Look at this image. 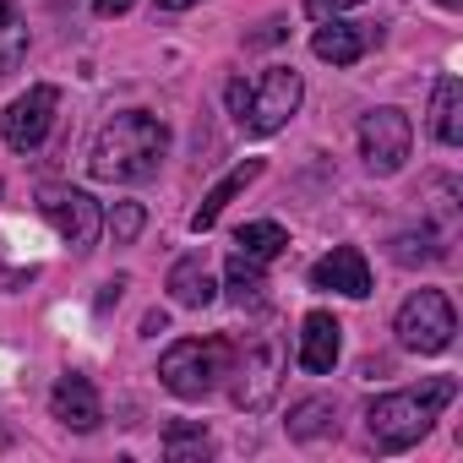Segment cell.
<instances>
[{
	"instance_id": "30bf717a",
	"label": "cell",
	"mask_w": 463,
	"mask_h": 463,
	"mask_svg": "<svg viewBox=\"0 0 463 463\" xmlns=\"http://www.w3.org/2000/svg\"><path fill=\"white\" fill-rule=\"evenodd\" d=\"M311 289H338V295H349V300H365V295H371V268H365V251H354V246L327 251V257L311 268Z\"/></svg>"
},
{
	"instance_id": "44dd1931",
	"label": "cell",
	"mask_w": 463,
	"mask_h": 463,
	"mask_svg": "<svg viewBox=\"0 0 463 463\" xmlns=\"http://www.w3.org/2000/svg\"><path fill=\"white\" fill-rule=\"evenodd\" d=\"M164 452H169L175 463H185V458H207V430H202V425H169Z\"/></svg>"
},
{
	"instance_id": "4fadbf2b",
	"label": "cell",
	"mask_w": 463,
	"mask_h": 463,
	"mask_svg": "<svg viewBox=\"0 0 463 463\" xmlns=\"http://www.w3.org/2000/svg\"><path fill=\"white\" fill-rule=\"evenodd\" d=\"M257 175H262V158H246V164H235V169H229V175H223V180H218V185L202 196V207L191 213V229H196V235H207V229L218 223V213H223L229 202H235V196H241V191H246Z\"/></svg>"
},
{
	"instance_id": "ffe728a7",
	"label": "cell",
	"mask_w": 463,
	"mask_h": 463,
	"mask_svg": "<svg viewBox=\"0 0 463 463\" xmlns=\"http://www.w3.org/2000/svg\"><path fill=\"white\" fill-rule=\"evenodd\" d=\"M23 55H28V23H23V12L12 0H0V77L17 71Z\"/></svg>"
},
{
	"instance_id": "2e32d148",
	"label": "cell",
	"mask_w": 463,
	"mask_h": 463,
	"mask_svg": "<svg viewBox=\"0 0 463 463\" xmlns=\"http://www.w3.org/2000/svg\"><path fill=\"white\" fill-rule=\"evenodd\" d=\"M164 289L175 295V306H191V311L213 306V295H218V284H213V273H207L202 257H180V262L169 268V284H164Z\"/></svg>"
},
{
	"instance_id": "9c48e42d",
	"label": "cell",
	"mask_w": 463,
	"mask_h": 463,
	"mask_svg": "<svg viewBox=\"0 0 463 463\" xmlns=\"http://www.w3.org/2000/svg\"><path fill=\"white\" fill-rule=\"evenodd\" d=\"M55 104H61V93H55L50 82L28 88V93L6 109V120H0V131H6V147H12V153H33V147L50 137V126H55Z\"/></svg>"
},
{
	"instance_id": "8992f818",
	"label": "cell",
	"mask_w": 463,
	"mask_h": 463,
	"mask_svg": "<svg viewBox=\"0 0 463 463\" xmlns=\"http://www.w3.org/2000/svg\"><path fill=\"white\" fill-rule=\"evenodd\" d=\"M300 71L295 66H273V71H262V82H251L246 88V104H241V126L251 131V137H273V131H284L289 126V115L300 109Z\"/></svg>"
},
{
	"instance_id": "7c38bea8",
	"label": "cell",
	"mask_w": 463,
	"mask_h": 463,
	"mask_svg": "<svg viewBox=\"0 0 463 463\" xmlns=\"http://www.w3.org/2000/svg\"><path fill=\"white\" fill-rule=\"evenodd\" d=\"M338 349H344V327H338V317L311 311L306 327H300V365H306L311 376H327V371L338 365Z\"/></svg>"
},
{
	"instance_id": "7402d4cb",
	"label": "cell",
	"mask_w": 463,
	"mask_h": 463,
	"mask_svg": "<svg viewBox=\"0 0 463 463\" xmlns=\"http://www.w3.org/2000/svg\"><path fill=\"white\" fill-rule=\"evenodd\" d=\"M142 223H147L142 202H115V207H109V235H115V246H131V241L142 235Z\"/></svg>"
},
{
	"instance_id": "52a82bcc",
	"label": "cell",
	"mask_w": 463,
	"mask_h": 463,
	"mask_svg": "<svg viewBox=\"0 0 463 463\" xmlns=\"http://www.w3.org/2000/svg\"><path fill=\"white\" fill-rule=\"evenodd\" d=\"M409 147H414V126H409L403 109L387 104V109H371L360 120V158H365L371 175H398Z\"/></svg>"
},
{
	"instance_id": "6da1fadb",
	"label": "cell",
	"mask_w": 463,
	"mask_h": 463,
	"mask_svg": "<svg viewBox=\"0 0 463 463\" xmlns=\"http://www.w3.org/2000/svg\"><path fill=\"white\" fill-rule=\"evenodd\" d=\"M169 153V126L147 109H120L115 120H104V131L93 137V153H88V169L93 180H115V185H131V180H147L158 175Z\"/></svg>"
},
{
	"instance_id": "5bb4252c",
	"label": "cell",
	"mask_w": 463,
	"mask_h": 463,
	"mask_svg": "<svg viewBox=\"0 0 463 463\" xmlns=\"http://www.w3.org/2000/svg\"><path fill=\"white\" fill-rule=\"evenodd\" d=\"M311 50H317V61H327V66H354L365 50H371V33L365 28H354V23H322L317 33H311Z\"/></svg>"
},
{
	"instance_id": "603a6c76",
	"label": "cell",
	"mask_w": 463,
	"mask_h": 463,
	"mask_svg": "<svg viewBox=\"0 0 463 463\" xmlns=\"http://www.w3.org/2000/svg\"><path fill=\"white\" fill-rule=\"evenodd\" d=\"M425 241H414V235H398L392 241V262H403V268H414V262H430V251H420Z\"/></svg>"
},
{
	"instance_id": "cb8c5ba5",
	"label": "cell",
	"mask_w": 463,
	"mask_h": 463,
	"mask_svg": "<svg viewBox=\"0 0 463 463\" xmlns=\"http://www.w3.org/2000/svg\"><path fill=\"white\" fill-rule=\"evenodd\" d=\"M344 6H360V0H306V12H311L317 23H327V17H338Z\"/></svg>"
},
{
	"instance_id": "4316f807",
	"label": "cell",
	"mask_w": 463,
	"mask_h": 463,
	"mask_svg": "<svg viewBox=\"0 0 463 463\" xmlns=\"http://www.w3.org/2000/svg\"><path fill=\"white\" fill-rule=\"evenodd\" d=\"M120 289H126L120 279H115V284H104V295H99V311H109V306H120Z\"/></svg>"
},
{
	"instance_id": "8fae6325",
	"label": "cell",
	"mask_w": 463,
	"mask_h": 463,
	"mask_svg": "<svg viewBox=\"0 0 463 463\" xmlns=\"http://www.w3.org/2000/svg\"><path fill=\"white\" fill-rule=\"evenodd\" d=\"M50 409H55V420H61L66 430H93V425L104 420V403H99V392H93V382H88L82 371H66V376L55 382Z\"/></svg>"
},
{
	"instance_id": "d6986e66",
	"label": "cell",
	"mask_w": 463,
	"mask_h": 463,
	"mask_svg": "<svg viewBox=\"0 0 463 463\" xmlns=\"http://www.w3.org/2000/svg\"><path fill=\"white\" fill-rule=\"evenodd\" d=\"M235 246L251 257V262H273V257H284V246H289V235L279 223H268V218H257V223H241L235 229Z\"/></svg>"
},
{
	"instance_id": "3957f363",
	"label": "cell",
	"mask_w": 463,
	"mask_h": 463,
	"mask_svg": "<svg viewBox=\"0 0 463 463\" xmlns=\"http://www.w3.org/2000/svg\"><path fill=\"white\" fill-rule=\"evenodd\" d=\"M229 360H235V344H229V338H180V344L164 349L158 382L175 398H207L229 376Z\"/></svg>"
},
{
	"instance_id": "7a4b0ae2",
	"label": "cell",
	"mask_w": 463,
	"mask_h": 463,
	"mask_svg": "<svg viewBox=\"0 0 463 463\" xmlns=\"http://www.w3.org/2000/svg\"><path fill=\"white\" fill-rule=\"evenodd\" d=\"M452 398H458V382H452V376H430V382H420V387L382 392V398L365 409V425H371L376 452H403V447H414V441L430 430V420H436Z\"/></svg>"
},
{
	"instance_id": "ba28073f",
	"label": "cell",
	"mask_w": 463,
	"mask_h": 463,
	"mask_svg": "<svg viewBox=\"0 0 463 463\" xmlns=\"http://www.w3.org/2000/svg\"><path fill=\"white\" fill-rule=\"evenodd\" d=\"M39 213L55 223V235L71 241L77 251H88L99 241V229H104L99 202L88 191H77V185H39Z\"/></svg>"
},
{
	"instance_id": "277c9868",
	"label": "cell",
	"mask_w": 463,
	"mask_h": 463,
	"mask_svg": "<svg viewBox=\"0 0 463 463\" xmlns=\"http://www.w3.org/2000/svg\"><path fill=\"white\" fill-rule=\"evenodd\" d=\"M229 376H235V387H229L235 409L262 414V409L279 398V382H284V344H279V333H257L246 349H235Z\"/></svg>"
},
{
	"instance_id": "9a60e30c",
	"label": "cell",
	"mask_w": 463,
	"mask_h": 463,
	"mask_svg": "<svg viewBox=\"0 0 463 463\" xmlns=\"http://www.w3.org/2000/svg\"><path fill=\"white\" fill-rule=\"evenodd\" d=\"M430 131H436L441 147L463 142V88H458V77H436V88H430Z\"/></svg>"
},
{
	"instance_id": "484cf974",
	"label": "cell",
	"mask_w": 463,
	"mask_h": 463,
	"mask_svg": "<svg viewBox=\"0 0 463 463\" xmlns=\"http://www.w3.org/2000/svg\"><path fill=\"white\" fill-rule=\"evenodd\" d=\"M142 333H147V338L169 333V317H164V311H147V317H142Z\"/></svg>"
},
{
	"instance_id": "e0dca14e",
	"label": "cell",
	"mask_w": 463,
	"mask_h": 463,
	"mask_svg": "<svg viewBox=\"0 0 463 463\" xmlns=\"http://www.w3.org/2000/svg\"><path fill=\"white\" fill-rule=\"evenodd\" d=\"M262 289H268V279H262V262H251L246 251H235V257H229V300H235L241 311H246V306L257 311V306L268 300Z\"/></svg>"
},
{
	"instance_id": "5b68a950",
	"label": "cell",
	"mask_w": 463,
	"mask_h": 463,
	"mask_svg": "<svg viewBox=\"0 0 463 463\" xmlns=\"http://www.w3.org/2000/svg\"><path fill=\"white\" fill-rule=\"evenodd\" d=\"M398 344L409 354H441L458 333V317H452V300L441 289H414L403 306H398V322H392Z\"/></svg>"
},
{
	"instance_id": "ac0fdd59",
	"label": "cell",
	"mask_w": 463,
	"mask_h": 463,
	"mask_svg": "<svg viewBox=\"0 0 463 463\" xmlns=\"http://www.w3.org/2000/svg\"><path fill=\"white\" fill-rule=\"evenodd\" d=\"M333 430H338V409H333L327 398L295 403V414H289V436H295V441H322V436H333Z\"/></svg>"
},
{
	"instance_id": "d4e9b609",
	"label": "cell",
	"mask_w": 463,
	"mask_h": 463,
	"mask_svg": "<svg viewBox=\"0 0 463 463\" xmlns=\"http://www.w3.org/2000/svg\"><path fill=\"white\" fill-rule=\"evenodd\" d=\"M131 6H137V0H93V12H99V17H126Z\"/></svg>"
},
{
	"instance_id": "83f0119b",
	"label": "cell",
	"mask_w": 463,
	"mask_h": 463,
	"mask_svg": "<svg viewBox=\"0 0 463 463\" xmlns=\"http://www.w3.org/2000/svg\"><path fill=\"white\" fill-rule=\"evenodd\" d=\"M185 6H196V0H158V12H185Z\"/></svg>"
},
{
	"instance_id": "f1b7e54d",
	"label": "cell",
	"mask_w": 463,
	"mask_h": 463,
	"mask_svg": "<svg viewBox=\"0 0 463 463\" xmlns=\"http://www.w3.org/2000/svg\"><path fill=\"white\" fill-rule=\"evenodd\" d=\"M441 6H447V12H458V6H463V0H441Z\"/></svg>"
}]
</instances>
